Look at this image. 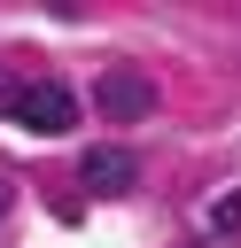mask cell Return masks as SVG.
<instances>
[{
    "instance_id": "cell-5",
    "label": "cell",
    "mask_w": 241,
    "mask_h": 248,
    "mask_svg": "<svg viewBox=\"0 0 241 248\" xmlns=\"http://www.w3.org/2000/svg\"><path fill=\"white\" fill-rule=\"evenodd\" d=\"M8 202H16V194H8V178H0V217H8Z\"/></svg>"
},
{
    "instance_id": "cell-1",
    "label": "cell",
    "mask_w": 241,
    "mask_h": 248,
    "mask_svg": "<svg viewBox=\"0 0 241 248\" xmlns=\"http://www.w3.org/2000/svg\"><path fill=\"white\" fill-rule=\"evenodd\" d=\"M0 116H16V124H23V132H39V140H62V132L78 124V93H70V85H54V78H39V85H8Z\"/></svg>"
},
{
    "instance_id": "cell-4",
    "label": "cell",
    "mask_w": 241,
    "mask_h": 248,
    "mask_svg": "<svg viewBox=\"0 0 241 248\" xmlns=\"http://www.w3.org/2000/svg\"><path fill=\"white\" fill-rule=\"evenodd\" d=\"M202 232H210V240H241V186L218 194V202L202 209Z\"/></svg>"
},
{
    "instance_id": "cell-3",
    "label": "cell",
    "mask_w": 241,
    "mask_h": 248,
    "mask_svg": "<svg viewBox=\"0 0 241 248\" xmlns=\"http://www.w3.org/2000/svg\"><path fill=\"white\" fill-rule=\"evenodd\" d=\"M78 186H86V194H132V186H140V170H132V155H124V147H93V155L78 163Z\"/></svg>"
},
{
    "instance_id": "cell-2",
    "label": "cell",
    "mask_w": 241,
    "mask_h": 248,
    "mask_svg": "<svg viewBox=\"0 0 241 248\" xmlns=\"http://www.w3.org/2000/svg\"><path fill=\"white\" fill-rule=\"evenodd\" d=\"M93 108H101L109 124H140V116L155 108V85H148L140 70H101V78H93Z\"/></svg>"
}]
</instances>
